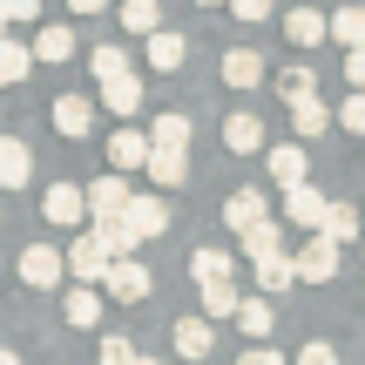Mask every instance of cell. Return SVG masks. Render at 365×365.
<instances>
[{"label": "cell", "mask_w": 365, "mask_h": 365, "mask_svg": "<svg viewBox=\"0 0 365 365\" xmlns=\"http://www.w3.org/2000/svg\"><path fill=\"white\" fill-rule=\"evenodd\" d=\"M108 264H115V250H108L102 230H88V237H75V244H68V277H75V284H102Z\"/></svg>", "instance_id": "obj_1"}, {"label": "cell", "mask_w": 365, "mask_h": 365, "mask_svg": "<svg viewBox=\"0 0 365 365\" xmlns=\"http://www.w3.org/2000/svg\"><path fill=\"white\" fill-rule=\"evenodd\" d=\"M61 277H68V257L54 244H27L21 250V284L27 291H61Z\"/></svg>", "instance_id": "obj_2"}, {"label": "cell", "mask_w": 365, "mask_h": 365, "mask_svg": "<svg viewBox=\"0 0 365 365\" xmlns=\"http://www.w3.org/2000/svg\"><path fill=\"white\" fill-rule=\"evenodd\" d=\"M331 277H339V237L318 230L312 244L298 250V284H331Z\"/></svg>", "instance_id": "obj_3"}, {"label": "cell", "mask_w": 365, "mask_h": 365, "mask_svg": "<svg viewBox=\"0 0 365 365\" xmlns=\"http://www.w3.org/2000/svg\"><path fill=\"white\" fill-rule=\"evenodd\" d=\"M41 217H48V223H68V230H75V223H88V190H81V182H48Z\"/></svg>", "instance_id": "obj_4"}, {"label": "cell", "mask_w": 365, "mask_h": 365, "mask_svg": "<svg viewBox=\"0 0 365 365\" xmlns=\"http://www.w3.org/2000/svg\"><path fill=\"white\" fill-rule=\"evenodd\" d=\"M102 291H108L115 304H143V298H149V271H143L135 257H115V264H108V277H102Z\"/></svg>", "instance_id": "obj_5"}, {"label": "cell", "mask_w": 365, "mask_h": 365, "mask_svg": "<svg viewBox=\"0 0 365 365\" xmlns=\"http://www.w3.org/2000/svg\"><path fill=\"white\" fill-rule=\"evenodd\" d=\"M122 210H129V182H122V170L95 176V182H88V217L108 223V217H122Z\"/></svg>", "instance_id": "obj_6"}, {"label": "cell", "mask_w": 365, "mask_h": 365, "mask_svg": "<svg viewBox=\"0 0 365 365\" xmlns=\"http://www.w3.org/2000/svg\"><path fill=\"white\" fill-rule=\"evenodd\" d=\"M325 210H331V203L312 190V176L284 190V217H291V223H304V230H325Z\"/></svg>", "instance_id": "obj_7"}, {"label": "cell", "mask_w": 365, "mask_h": 365, "mask_svg": "<svg viewBox=\"0 0 365 365\" xmlns=\"http://www.w3.org/2000/svg\"><path fill=\"white\" fill-rule=\"evenodd\" d=\"M149 149H156V143H149L143 129H115V135H108V170H122V176L149 170Z\"/></svg>", "instance_id": "obj_8"}, {"label": "cell", "mask_w": 365, "mask_h": 365, "mask_svg": "<svg viewBox=\"0 0 365 365\" xmlns=\"http://www.w3.org/2000/svg\"><path fill=\"white\" fill-rule=\"evenodd\" d=\"M27 176H34V149L21 135H0V190H27Z\"/></svg>", "instance_id": "obj_9"}, {"label": "cell", "mask_w": 365, "mask_h": 365, "mask_svg": "<svg viewBox=\"0 0 365 365\" xmlns=\"http://www.w3.org/2000/svg\"><path fill=\"white\" fill-rule=\"evenodd\" d=\"M88 129H95V102H88V95H61V102H54V135L81 143Z\"/></svg>", "instance_id": "obj_10"}, {"label": "cell", "mask_w": 365, "mask_h": 365, "mask_svg": "<svg viewBox=\"0 0 365 365\" xmlns=\"http://www.w3.org/2000/svg\"><path fill=\"white\" fill-rule=\"evenodd\" d=\"M122 217H129V230L143 237V244L170 230V203H163V196H129V210H122Z\"/></svg>", "instance_id": "obj_11"}, {"label": "cell", "mask_w": 365, "mask_h": 365, "mask_svg": "<svg viewBox=\"0 0 365 365\" xmlns=\"http://www.w3.org/2000/svg\"><path fill=\"white\" fill-rule=\"evenodd\" d=\"M102 108H108V115H135V108H143V81H135L129 68L102 75Z\"/></svg>", "instance_id": "obj_12"}, {"label": "cell", "mask_w": 365, "mask_h": 365, "mask_svg": "<svg viewBox=\"0 0 365 365\" xmlns=\"http://www.w3.org/2000/svg\"><path fill=\"white\" fill-rule=\"evenodd\" d=\"M264 170L277 176V190L304 182V176H312V163H304V143H277V149H264Z\"/></svg>", "instance_id": "obj_13"}, {"label": "cell", "mask_w": 365, "mask_h": 365, "mask_svg": "<svg viewBox=\"0 0 365 365\" xmlns=\"http://www.w3.org/2000/svg\"><path fill=\"white\" fill-rule=\"evenodd\" d=\"M143 41H149V48H143L149 68H163V75H176V68L190 61V41H182L176 27H156V34H143Z\"/></svg>", "instance_id": "obj_14"}, {"label": "cell", "mask_w": 365, "mask_h": 365, "mask_svg": "<svg viewBox=\"0 0 365 365\" xmlns=\"http://www.w3.org/2000/svg\"><path fill=\"white\" fill-rule=\"evenodd\" d=\"M102 298H108V291L75 284V291H68V304H61V318H68L75 331H95V325H102Z\"/></svg>", "instance_id": "obj_15"}, {"label": "cell", "mask_w": 365, "mask_h": 365, "mask_svg": "<svg viewBox=\"0 0 365 365\" xmlns=\"http://www.w3.org/2000/svg\"><path fill=\"white\" fill-rule=\"evenodd\" d=\"M325 34H331V14H318V7L284 14V41H291V48H318Z\"/></svg>", "instance_id": "obj_16"}, {"label": "cell", "mask_w": 365, "mask_h": 365, "mask_svg": "<svg viewBox=\"0 0 365 365\" xmlns=\"http://www.w3.org/2000/svg\"><path fill=\"white\" fill-rule=\"evenodd\" d=\"M271 217V203H264V190H230V203H223V223H230L237 237L250 230V223H264Z\"/></svg>", "instance_id": "obj_17"}, {"label": "cell", "mask_w": 365, "mask_h": 365, "mask_svg": "<svg viewBox=\"0 0 365 365\" xmlns=\"http://www.w3.org/2000/svg\"><path fill=\"white\" fill-rule=\"evenodd\" d=\"M27 75H34V41L0 34V81H7V88H21Z\"/></svg>", "instance_id": "obj_18"}, {"label": "cell", "mask_w": 365, "mask_h": 365, "mask_svg": "<svg viewBox=\"0 0 365 365\" xmlns=\"http://www.w3.org/2000/svg\"><path fill=\"white\" fill-rule=\"evenodd\" d=\"M223 81H230V88H257L264 81V54L257 48H223Z\"/></svg>", "instance_id": "obj_19"}, {"label": "cell", "mask_w": 365, "mask_h": 365, "mask_svg": "<svg viewBox=\"0 0 365 365\" xmlns=\"http://www.w3.org/2000/svg\"><path fill=\"white\" fill-rule=\"evenodd\" d=\"M217 345V318H176V352L182 359H210Z\"/></svg>", "instance_id": "obj_20"}, {"label": "cell", "mask_w": 365, "mask_h": 365, "mask_svg": "<svg viewBox=\"0 0 365 365\" xmlns=\"http://www.w3.org/2000/svg\"><path fill=\"white\" fill-rule=\"evenodd\" d=\"M257 264V291H291L298 284V257L291 250H271V257H250Z\"/></svg>", "instance_id": "obj_21"}, {"label": "cell", "mask_w": 365, "mask_h": 365, "mask_svg": "<svg viewBox=\"0 0 365 365\" xmlns=\"http://www.w3.org/2000/svg\"><path fill=\"white\" fill-rule=\"evenodd\" d=\"M237 325H244L250 339H271V331H277V312H271V291H257V298H237Z\"/></svg>", "instance_id": "obj_22"}, {"label": "cell", "mask_w": 365, "mask_h": 365, "mask_svg": "<svg viewBox=\"0 0 365 365\" xmlns=\"http://www.w3.org/2000/svg\"><path fill=\"white\" fill-rule=\"evenodd\" d=\"M223 149H237V156H257V149H264V122L250 115V108H244V115H230V122H223Z\"/></svg>", "instance_id": "obj_23"}, {"label": "cell", "mask_w": 365, "mask_h": 365, "mask_svg": "<svg viewBox=\"0 0 365 365\" xmlns=\"http://www.w3.org/2000/svg\"><path fill=\"white\" fill-rule=\"evenodd\" d=\"M149 176H156V190H182V182H190L182 149H149Z\"/></svg>", "instance_id": "obj_24"}, {"label": "cell", "mask_w": 365, "mask_h": 365, "mask_svg": "<svg viewBox=\"0 0 365 365\" xmlns=\"http://www.w3.org/2000/svg\"><path fill=\"white\" fill-rule=\"evenodd\" d=\"M230 271H237V257H230V250H217V244H203L190 257V277H196V284H217V277H230Z\"/></svg>", "instance_id": "obj_25"}, {"label": "cell", "mask_w": 365, "mask_h": 365, "mask_svg": "<svg viewBox=\"0 0 365 365\" xmlns=\"http://www.w3.org/2000/svg\"><path fill=\"white\" fill-rule=\"evenodd\" d=\"M196 291H203V318H217V325L237 318V277H217V284H196Z\"/></svg>", "instance_id": "obj_26"}, {"label": "cell", "mask_w": 365, "mask_h": 365, "mask_svg": "<svg viewBox=\"0 0 365 365\" xmlns=\"http://www.w3.org/2000/svg\"><path fill=\"white\" fill-rule=\"evenodd\" d=\"M81 41H75V27H41L34 34V61H68Z\"/></svg>", "instance_id": "obj_27"}, {"label": "cell", "mask_w": 365, "mask_h": 365, "mask_svg": "<svg viewBox=\"0 0 365 365\" xmlns=\"http://www.w3.org/2000/svg\"><path fill=\"white\" fill-rule=\"evenodd\" d=\"M291 129L312 143V135H325V129H331V108L318 102V95H312V102H291Z\"/></svg>", "instance_id": "obj_28"}, {"label": "cell", "mask_w": 365, "mask_h": 365, "mask_svg": "<svg viewBox=\"0 0 365 365\" xmlns=\"http://www.w3.org/2000/svg\"><path fill=\"white\" fill-rule=\"evenodd\" d=\"M331 41H339V48H365V7H339L331 14Z\"/></svg>", "instance_id": "obj_29"}, {"label": "cell", "mask_w": 365, "mask_h": 365, "mask_svg": "<svg viewBox=\"0 0 365 365\" xmlns=\"http://www.w3.org/2000/svg\"><path fill=\"white\" fill-rule=\"evenodd\" d=\"M271 250H284V237H277V217H264L244 230V257H271Z\"/></svg>", "instance_id": "obj_30"}, {"label": "cell", "mask_w": 365, "mask_h": 365, "mask_svg": "<svg viewBox=\"0 0 365 365\" xmlns=\"http://www.w3.org/2000/svg\"><path fill=\"white\" fill-rule=\"evenodd\" d=\"M149 143H156V149H190V115H156Z\"/></svg>", "instance_id": "obj_31"}, {"label": "cell", "mask_w": 365, "mask_h": 365, "mask_svg": "<svg viewBox=\"0 0 365 365\" xmlns=\"http://www.w3.org/2000/svg\"><path fill=\"white\" fill-rule=\"evenodd\" d=\"M277 95H284V102H312L318 75H312V68H284V75H277Z\"/></svg>", "instance_id": "obj_32"}, {"label": "cell", "mask_w": 365, "mask_h": 365, "mask_svg": "<svg viewBox=\"0 0 365 365\" xmlns=\"http://www.w3.org/2000/svg\"><path fill=\"white\" fill-rule=\"evenodd\" d=\"M122 27H129V34H156L163 7H156V0H129V7H122Z\"/></svg>", "instance_id": "obj_33"}, {"label": "cell", "mask_w": 365, "mask_h": 365, "mask_svg": "<svg viewBox=\"0 0 365 365\" xmlns=\"http://www.w3.org/2000/svg\"><path fill=\"white\" fill-rule=\"evenodd\" d=\"M325 230L339 237V244H352V237H365V223H359L352 203H331V210H325Z\"/></svg>", "instance_id": "obj_34"}, {"label": "cell", "mask_w": 365, "mask_h": 365, "mask_svg": "<svg viewBox=\"0 0 365 365\" xmlns=\"http://www.w3.org/2000/svg\"><path fill=\"white\" fill-rule=\"evenodd\" d=\"M95 359H102V365H135L143 352H135V345H129V339L115 331V339H102V345H95Z\"/></svg>", "instance_id": "obj_35"}, {"label": "cell", "mask_w": 365, "mask_h": 365, "mask_svg": "<svg viewBox=\"0 0 365 365\" xmlns=\"http://www.w3.org/2000/svg\"><path fill=\"white\" fill-rule=\"evenodd\" d=\"M339 129H352V135H365V88H352V102L339 108Z\"/></svg>", "instance_id": "obj_36"}, {"label": "cell", "mask_w": 365, "mask_h": 365, "mask_svg": "<svg viewBox=\"0 0 365 365\" xmlns=\"http://www.w3.org/2000/svg\"><path fill=\"white\" fill-rule=\"evenodd\" d=\"M115 68H129V48H115V41H108V48H95V81L115 75Z\"/></svg>", "instance_id": "obj_37"}, {"label": "cell", "mask_w": 365, "mask_h": 365, "mask_svg": "<svg viewBox=\"0 0 365 365\" xmlns=\"http://www.w3.org/2000/svg\"><path fill=\"white\" fill-rule=\"evenodd\" d=\"M271 7H277V0H230V14H237V21H244V27L271 21Z\"/></svg>", "instance_id": "obj_38"}, {"label": "cell", "mask_w": 365, "mask_h": 365, "mask_svg": "<svg viewBox=\"0 0 365 365\" xmlns=\"http://www.w3.org/2000/svg\"><path fill=\"white\" fill-rule=\"evenodd\" d=\"M291 365H339V352H331V345H325V339H312V345H304V352H298V359H291Z\"/></svg>", "instance_id": "obj_39"}, {"label": "cell", "mask_w": 365, "mask_h": 365, "mask_svg": "<svg viewBox=\"0 0 365 365\" xmlns=\"http://www.w3.org/2000/svg\"><path fill=\"white\" fill-rule=\"evenodd\" d=\"M237 365H291V359H284V352H271V345H264V339H257V345H250V352H244V359H237Z\"/></svg>", "instance_id": "obj_40"}, {"label": "cell", "mask_w": 365, "mask_h": 365, "mask_svg": "<svg viewBox=\"0 0 365 365\" xmlns=\"http://www.w3.org/2000/svg\"><path fill=\"white\" fill-rule=\"evenodd\" d=\"M7 7V21H41V0H0Z\"/></svg>", "instance_id": "obj_41"}, {"label": "cell", "mask_w": 365, "mask_h": 365, "mask_svg": "<svg viewBox=\"0 0 365 365\" xmlns=\"http://www.w3.org/2000/svg\"><path fill=\"white\" fill-rule=\"evenodd\" d=\"M345 75H352V88H365V48L345 54Z\"/></svg>", "instance_id": "obj_42"}, {"label": "cell", "mask_w": 365, "mask_h": 365, "mask_svg": "<svg viewBox=\"0 0 365 365\" xmlns=\"http://www.w3.org/2000/svg\"><path fill=\"white\" fill-rule=\"evenodd\" d=\"M68 7H75V14H102L108 0H68Z\"/></svg>", "instance_id": "obj_43"}, {"label": "cell", "mask_w": 365, "mask_h": 365, "mask_svg": "<svg viewBox=\"0 0 365 365\" xmlns=\"http://www.w3.org/2000/svg\"><path fill=\"white\" fill-rule=\"evenodd\" d=\"M0 365H21V352H7V345H0Z\"/></svg>", "instance_id": "obj_44"}, {"label": "cell", "mask_w": 365, "mask_h": 365, "mask_svg": "<svg viewBox=\"0 0 365 365\" xmlns=\"http://www.w3.org/2000/svg\"><path fill=\"white\" fill-rule=\"evenodd\" d=\"M0 34H7V7H0Z\"/></svg>", "instance_id": "obj_45"}, {"label": "cell", "mask_w": 365, "mask_h": 365, "mask_svg": "<svg viewBox=\"0 0 365 365\" xmlns=\"http://www.w3.org/2000/svg\"><path fill=\"white\" fill-rule=\"evenodd\" d=\"M196 7H223V0H196Z\"/></svg>", "instance_id": "obj_46"}, {"label": "cell", "mask_w": 365, "mask_h": 365, "mask_svg": "<svg viewBox=\"0 0 365 365\" xmlns=\"http://www.w3.org/2000/svg\"><path fill=\"white\" fill-rule=\"evenodd\" d=\"M135 365H163V359H135Z\"/></svg>", "instance_id": "obj_47"}]
</instances>
